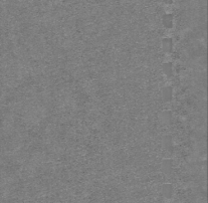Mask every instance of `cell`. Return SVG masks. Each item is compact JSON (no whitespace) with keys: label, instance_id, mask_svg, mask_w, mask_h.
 Wrapping results in <instances>:
<instances>
[{"label":"cell","instance_id":"6da1fadb","mask_svg":"<svg viewBox=\"0 0 208 203\" xmlns=\"http://www.w3.org/2000/svg\"><path fill=\"white\" fill-rule=\"evenodd\" d=\"M164 2L165 3H170V2H171V0H164Z\"/></svg>","mask_w":208,"mask_h":203}]
</instances>
